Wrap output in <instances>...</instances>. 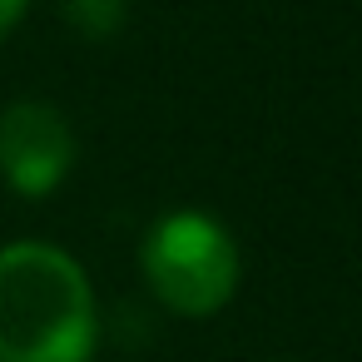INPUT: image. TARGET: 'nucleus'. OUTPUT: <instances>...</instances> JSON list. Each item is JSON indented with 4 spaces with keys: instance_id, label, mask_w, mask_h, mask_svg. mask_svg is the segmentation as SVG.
Returning <instances> with one entry per match:
<instances>
[{
    "instance_id": "nucleus-2",
    "label": "nucleus",
    "mask_w": 362,
    "mask_h": 362,
    "mask_svg": "<svg viewBox=\"0 0 362 362\" xmlns=\"http://www.w3.org/2000/svg\"><path fill=\"white\" fill-rule=\"evenodd\" d=\"M139 268H144V283L154 288V298L169 313H179V317H214L238 293L243 258H238L233 233L214 214L174 209V214L154 218V228L144 233Z\"/></svg>"
},
{
    "instance_id": "nucleus-4",
    "label": "nucleus",
    "mask_w": 362,
    "mask_h": 362,
    "mask_svg": "<svg viewBox=\"0 0 362 362\" xmlns=\"http://www.w3.org/2000/svg\"><path fill=\"white\" fill-rule=\"evenodd\" d=\"M60 11H65V21H70L75 35H85V40H115L119 25H124L129 0H60Z\"/></svg>"
},
{
    "instance_id": "nucleus-5",
    "label": "nucleus",
    "mask_w": 362,
    "mask_h": 362,
    "mask_svg": "<svg viewBox=\"0 0 362 362\" xmlns=\"http://www.w3.org/2000/svg\"><path fill=\"white\" fill-rule=\"evenodd\" d=\"M25 6H30V0H0V40L25 21Z\"/></svg>"
},
{
    "instance_id": "nucleus-3",
    "label": "nucleus",
    "mask_w": 362,
    "mask_h": 362,
    "mask_svg": "<svg viewBox=\"0 0 362 362\" xmlns=\"http://www.w3.org/2000/svg\"><path fill=\"white\" fill-rule=\"evenodd\" d=\"M75 129L50 100H16L0 110V179L21 199L55 194L75 169Z\"/></svg>"
},
{
    "instance_id": "nucleus-1",
    "label": "nucleus",
    "mask_w": 362,
    "mask_h": 362,
    "mask_svg": "<svg viewBox=\"0 0 362 362\" xmlns=\"http://www.w3.org/2000/svg\"><path fill=\"white\" fill-rule=\"evenodd\" d=\"M100 342L85 268L40 238L0 248V362H90Z\"/></svg>"
}]
</instances>
